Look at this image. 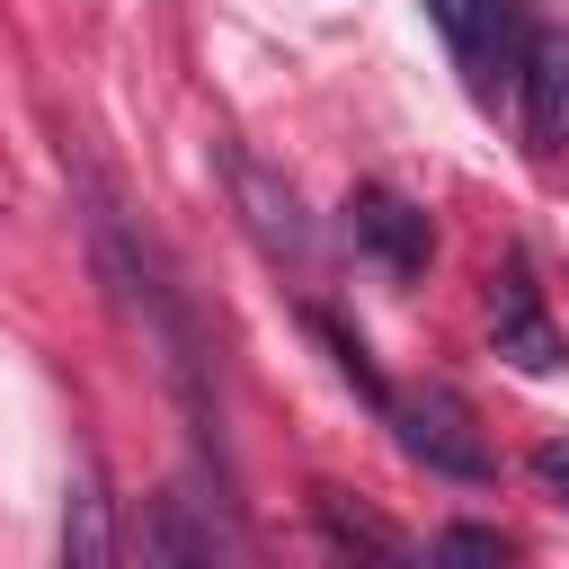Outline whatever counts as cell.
<instances>
[{
  "mask_svg": "<svg viewBox=\"0 0 569 569\" xmlns=\"http://www.w3.org/2000/svg\"><path fill=\"white\" fill-rule=\"evenodd\" d=\"M116 498H107V480H98V462L80 453L71 462V498H62V560L71 569H107L116 560V516H107Z\"/></svg>",
  "mask_w": 569,
  "mask_h": 569,
  "instance_id": "obj_8",
  "label": "cell"
},
{
  "mask_svg": "<svg viewBox=\"0 0 569 569\" xmlns=\"http://www.w3.org/2000/svg\"><path fill=\"white\" fill-rule=\"evenodd\" d=\"M436 560H516V542L498 525H445L436 533Z\"/></svg>",
  "mask_w": 569,
  "mask_h": 569,
  "instance_id": "obj_11",
  "label": "cell"
},
{
  "mask_svg": "<svg viewBox=\"0 0 569 569\" xmlns=\"http://www.w3.org/2000/svg\"><path fill=\"white\" fill-rule=\"evenodd\" d=\"M516 80H525V133H533V151H560L569 142V27H533Z\"/></svg>",
  "mask_w": 569,
  "mask_h": 569,
  "instance_id": "obj_7",
  "label": "cell"
},
{
  "mask_svg": "<svg viewBox=\"0 0 569 569\" xmlns=\"http://www.w3.org/2000/svg\"><path fill=\"white\" fill-rule=\"evenodd\" d=\"M89 249H98V276H107V293H116V311H124V329L142 338V356L160 365V382H169V400L187 409V427H196V445L222 462V409H213V356H204V320H196V302H187V284L169 276V258L151 249V240H133L124 222H116V204H98L89 213ZM231 471V462H222Z\"/></svg>",
  "mask_w": 569,
  "mask_h": 569,
  "instance_id": "obj_1",
  "label": "cell"
},
{
  "mask_svg": "<svg viewBox=\"0 0 569 569\" xmlns=\"http://www.w3.org/2000/svg\"><path fill=\"white\" fill-rule=\"evenodd\" d=\"M302 320H311V338L329 347V365H338V382H347V391H356L365 409H391V382H382V365H373V347H365V338H356V329H347L338 311H320V302H311Z\"/></svg>",
  "mask_w": 569,
  "mask_h": 569,
  "instance_id": "obj_10",
  "label": "cell"
},
{
  "mask_svg": "<svg viewBox=\"0 0 569 569\" xmlns=\"http://www.w3.org/2000/svg\"><path fill=\"white\" fill-rule=\"evenodd\" d=\"M427 18L445 27V44H453V62L471 71L480 98L498 89V71L525 62V18H516V0H427Z\"/></svg>",
  "mask_w": 569,
  "mask_h": 569,
  "instance_id": "obj_5",
  "label": "cell"
},
{
  "mask_svg": "<svg viewBox=\"0 0 569 569\" xmlns=\"http://www.w3.org/2000/svg\"><path fill=\"white\" fill-rule=\"evenodd\" d=\"M533 480H542V498L569 507V436H542V445H533Z\"/></svg>",
  "mask_w": 569,
  "mask_h": 569,
  "instance_id": "obj_12",
  "label": "cell"
},
{
  "mask_svg": "<svg viewBox=\"0 0 569 569\" xmlns=\"http://www.w3.org/2000/svg\"><path fill=\"white\" fill-rule=\"evenodd\" d=\"M391 436H400V453L409 462H427L436 480H489L498 471V453H489V436H480V418H471V400L462 391H445V382H418V391H391Z\"/></svg>",
  "mask_w": 569,
  "mask_h": 569,
  "instance_id": "obj_2",
  "label": "cell"
},
{
  "mask_svg": "<svg viewBox=\"0 0 569 569\" xmlns=\"http://www.w3.org/2000/svg\"><path fill=\"white\" fill-rule=\"evenodd\" d=\"M489 338H498V356H507L516 373H560V365H569V338H560V320L542 311V284H533L525 258H507V267L489 276Z\"/></svg>",
  "mask_w": 569,
  "mask_h": 569,
  "instance_id": "obj_3",
  "label": "cell"
},
{
  "mask_svg": "<svg viewBox=\"0 0 569 569\" xmlns=\"http://www.w3.org/2000/svg\"><path fill=\"white\" fill-rule=\"evenodd\" d=\"M213 160H222V187H231V204H240L249 240H258L267 258H302V249H311V222H302L293 187H284L267 160H249L240 142H213Z\"/></svg>",
  "mask_w": 569,
  "mask_h": 569,
  "instance_id": "obj_4",
  "label": "cell"
},
{
  "mask_svg": "<svg viewBox=\"0 0 569 569\" xmlns=\"http://www.w3.org/2000/svg\"><path fill=\"white\" fill-rule=\"evenodd\" d=\"M347 231H356V249L382 258L391 276H427V258H436V222H427L400 187H356V196H347Z\"/></svg>",
  "mask_w": 569,
  "mask_h": 569,
  "instance_id": "obj_6",
  "label": "cell"
},
{
  "mask_svg": "<svg viewBox=\"0 0 569 569\" xmlns=\"http://www.w3.org/2000/svg\"><path fill=\"white\" fill-rule=\"evenodd\" d=\"M311 525L329 533V551H365V560H409V542H400V533H391V525H382L373 507H356V498H347L338 480H320V489H311Z\"/></svg>",
  "mask_w": 569,
  "mask_h": 569,
  "instance_id": "obj_9",
  "label": "cell"
}]
</instances>
